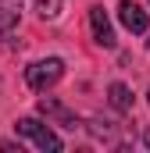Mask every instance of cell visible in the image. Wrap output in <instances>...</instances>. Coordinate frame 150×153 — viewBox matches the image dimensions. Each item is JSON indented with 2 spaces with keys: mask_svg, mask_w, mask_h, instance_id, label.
<instances>
[{
  "mask_svg": "<svg viewBox=\"0 0 150 153\" xmlns=\"http://www.w3.org/2000/svg\"><path fill=\"white\" fill-rule=\"evenodd\" d=\"M14 132H18V135H25V139H32V143H36L43 153H46V150H50V153L64 150L61 135H57V132H50V128H46L43 121H36V117H22V121L14 125Z\"/></svg>",
  "mask_w": 150,
  "mask_h": 153,
  "instance_id": "cell-2",
  "label": "cell"
},
{
  "mask_svg": "<svg viewBox=\"0 0 150 153\" xmlns=\"http://www.w3.org/2000/svg\"><path fill=\"white\" fill-rule=\"evenodd\" d=\"M118 22H122L129 32H136V36H140V32H147V25H150L147 11H143L136 0H122V4H118Z\"/></svg>",
  "mask_w": 150,
  "mask_h": 153,
  "instance_id": "cell-3",
  "label": "cell"
},
{
  "mask_svg": "<svg viewBox=\"0 0 150 153\" xmlns=\"http://www.w3.org/2000/svg\"><path fill=\"white\" fill-rule=\"evenodd\" d=\"M107 100H111L114 111H132V93H129L125 82H111L107 85Z\"/></svg>",
  "mask_w": 150,
  "mask_h": 153,
  "instance_id": "cell-7",
  "label": "cell"
},
{
  "mask_svg": "<svg viewBox=\"0 0 150 153\" xmlns=\"http://www.w3.org/2000/svg\"><path fill=\"white\" fill-rule=\"evenodd\" d=\"M18 11H22V0H0V32H11L18 25Z\"/></svg>",
  "mask_w": 150,
  "mask_h": 153,
  "instance_id": "cell-8",
  "label": "cell"
},
{
  "mask_svg": "<svg viewBox=\"0 0 150 153\" xmlns=\"http://www.w3.org/2000/svg\"><path fill=\"white\" fill-rule=\"evenodd\" d=\"M89 25H93V39L111 50L114 46V29H111V18H107L104 7H89Z\"/></svg>",
  "mask_w": 150,
  "mask_h": 153,
  "instance_id": "cell-4",
  "label": "cell"
},
{
  "mask_svg": "<svg viewBox=\"0 0 150 153\" xmlns=\"http://www.w3.org/2000/svg\"><path fill=\"white\" fill-rule=\"evenodd\" d=\"M61 7H64V0H32V11H36L43 22L61 18Z\"/></svg>",
  "mask_w": 150,
  "mask_h": 153,
  "instance_id": "cell-9",
  "label": "cell"
},
{
  "mask_svg": "<svg viewBox=\"0 0 150 153\" xmlns=\"http://www.w3.org/2000/svg\"><path fill=\"white\" fill-rule=\"evenodd\" d=\"M39 114H46V117H54V121H61L64 128H79V117L64 107V103H57L54 96H46V100H39Z\"/></svg>",
  "mask_w": 150,
  "mask_h": 153,
  "instance_id": "cell-5",
  "label": "cell"
},
{
  "mask_svg": "<svg viewBox=\"0 0 150 153\" xmlns=\"http://www.w3.org/2000/svg\"><path fill=\"white\" fill-rule=\"evenodd\" d=\"M147 100H150V93H147Z\"/></svg>",
  "mask_w": 150,
  "mask_h": 153,
  "instance_id": "cell-12",
  "label": "cell"
},
{
  "mask_svg": "<svg viewBox=\"0 0 150 153\" xmlns=\"http://www.w3.org/2000/svg\"><path fill=\"white\" fill-rule=\"evenodd\" d=\"M147 50H150V43H147Z\"/></svg>",
  "mask_w": 150,
  "mask_h": 153,
  "instance_id": "cell-11",
  "label": "cell"
},
{
  "mask_svg": "<svg viewBox=\"0 0 150 153\" xmlns=\"http://www.w3.org/2000/svg\"><path fill=\"white\" fill-rule=\"evenodd\" d=\"M61 75H64V61L61 57H46V61H36V64L25 68V82H29L32 93H46Z\"/></svg>",
  "mask_w": 150,
  "mask_h": 153,
  "instance_id": "cell-1",
  "label": "cell"
},
{
  "mask_svg": "<svg viewBox=\"0 0 150 153\" xmlns=\"http://www.w3.org/2000/svg\"><path fill=\"white\" fill-rule=\"evenodd\" d=\"M143 146H147V150H150V132H147V135H143Z\"/></svg>",
  "mask_w": 150,
  "mask_h": 153,
  "instance_id": "cell-10",
  "label": "cell"
},
{
  "mask_svg": "<svg viewBox=\"0 0 150 153\" xmlns=\"http://www.w3.org/2000/svg\"><path fill=\"white\" fill-rule=\"evenodd\" d=\"M86 128H89V135L100 139V143H114V139H118V121H111V117H93Z\"/></svg>",
  "mask_w": 150,
  "mask_h": 153,
  "instance_id": "cell-6",
  "label": "cell"
}]
</instances>
